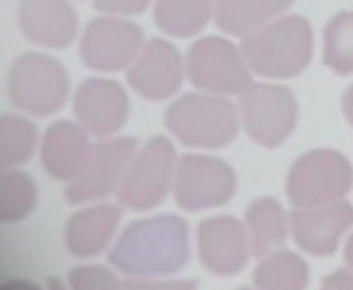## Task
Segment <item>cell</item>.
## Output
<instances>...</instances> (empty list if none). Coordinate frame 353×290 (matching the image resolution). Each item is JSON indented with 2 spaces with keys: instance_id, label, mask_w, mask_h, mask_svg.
<instances>
[{
  "instance_id": "cell-3",
  "label": "cell",
  "mask_w": 353,
  "mask_h": 290,
  "mask_svg": "<svg viewBox=\"0 0 353 290\" xmlns=\"http://www.w3.org/2000/svg\"><path fill=\"white\" fill-rule=\"evenodd\" d=\"M165 126L189 148H225L237 138L240 116L218 94H184L165 114Z\"/></svg>"
},
{
  "instance_id": "cell-28",
  "label": "cell",
  "mask_w": 353,
  "mask_h": 290,
  "mask_svg": "<svg viewBox=\"0 0 353 290\" xmlns=\"http://www.w3.org/2000/svg\"><path fill=\"white\" fill-rule=\"evenodd\" d=\"M341 107H343V116H346V121L353 126V85L343 92L341 97Z\"/></svg>"
},
{
  "instance_id": "cell-25",
  "label": "cell",
  "mask_w": 353,
  "mask_h": 290,
  "mask_svg": "<svg viewBox=\"0 0 353 290\" xmlns=\"http://www.w3.org/2000/svg\"><path fill=\"white\" fill-rule=\"evenodd\" d=\"M324 63L336 75L353 73V10H343L329 20L324 30Z\"/></svg>"
},
{
  "instance_id": "cell-20",
  "label": "cell",
  "mask_w": 353,
  "mask_h": 290,
  "mask_svg": "<svg viewBox=\"0 0 353 290\" xmlns=\"http://www.w3.org/2000/svg\"><path fill=\"white\" fill-rule=\"evenodd\" d=\"M288 222L283 206L274 198H256L247 208V232L254 256H266L269 251L281 249L288 237Z\"/></svg>"
},
{
  "instance_id": "cell-17",
  "label": "cell",
  "mask_w": 353,
  "mask_h": 290,
  "mask_svg": "<svg viewBox=\"0 0 353 290\" xmlns=\"http://www.w3.org/2000/svg\"><path fill=\"white\" fill-rule=\"evenodd\" d=\"M92 155L88 131L73 121H56L46 128L41 143V165L59 182H73Z\"/></svg>"
},
{
  "instance_id": "cell-9",
  "label": "cell",
  "mask_w": 353,
  "mask_h": 290,
  "mask_svg": "<svg viewBox=\"0 0 353 290\" xmlns=\"http://www.w3.org/2000/svg\"><path fill=\"white\" fill-rule=\"evenodd\" d=\"M237 191V174L228 163L206 155H184L174 174V201L189 213L225 206Z\"/></svg>"
},
{
  "instance_id": "cell-11",
  "label": "cell",
  "mask_w": 353,
  "mask_h": 290,
  "mask_svg": "<svg viewBox=\"0 0 353 290\" xmlns=\"http://www.w3.org/2000/svg\"><path fill=\"white\" fill-rule=\"evenodd\" d=\"M136 145L133 138H114V141L99 143L92 148L85 169L68 182L65 198L68 203H88L107 198L109 194L119 191L123 182V174L131 167L136 158Z\"/></svg>"
},
{
  "instance_id": "cell-2",
  "label": "cell",
  "mask_w": 353,
  "mask_h": 290,
  "mask_svg": "<svg viewBox=\"0 0 353 290\" xmlns=\"http://www.w3.org/2000/svg\"><path fill=\"white\" fill-rule=\"evenodd\" d=\"M250 68L261 78L300 75L312 61V27L300 15H283L242 39Z\"/></svg>"
},
{
  "instance_id": "cell-21",
  "label": "cell",
  "mask_w": 353,
  "mask_h": 290,
  "mask_svg": "<svg viewBox=\"0 0 353 290\" xmlns=\"http://www.w3.org/2000/svg\"><path fill=\"white\" fill-rule=\"evenodd\" d=\"M213 8V0H157L152 20L165 34L189 39L208 25Z\"/></svg>"
},
{
  "instance_id": "cell-12",
  "label": "cell",
  "mask_w": 353,
  "mask_h": 290,
  "mask_svg": "<svg viewBox=\"0 0 353 290\" xmlns=\"http://www.w3.org/2000/svg\"><path fill=\"white\" fill-rule=\"evenodd\" d=\"M353 225V206L341 201L319 206H295L290 213V230L303 251L312 256H332L343 232Z\"/></svg>"
},
{
  "instance_id": "cell-6",
  "label": "cell",
  "mask_w": 353,
  "mask_h": 290,
  "mask_svg": "<svg viewBox=\"0 0 353 290\" xmlns=\"http://www.w3.org/2000/svg\"><path fill=\"white\" fill-rule=\"evenodd\" d=\"M240 114L247 136L261 148H279L298 123L295 94L283 85L252 83L240 92Z\"/></svg>"
},
{
  "instance_id": "cell-19",
  "label": "cell",
  "mask_w": 353,
  "mask_h": 290,
  "mask_svg": "<svg viewBox=\"0 0 353 290\" xmlns=\"http://www.w3.org/2000/svg\"><path fill=\"white\" fill-rule=\"evenodd\" d=\"M290 6L293 0H216L213 15L216 25L225 34L245 39L252 32L281 17Z\"/></svg>"
},
{
  "instance_id": "cell-27",
  "label": "cell",
  "mask_w": 353,
  "mask_h": 290,
  "mask_svg": "<svg viewBox=\"0 0 353 290\" xmlns=\"http://www.w3.org/2000/svg\"><path fill=\"white\" fill-rule=\"evenodd\" d=\"M150 0H94V10L104 15H141Z\"/></svg>"
},
{
  "instance_id": "cell-5",
  "label": "cell",
  "mask_w": 353,
  "mask_h": 290,
  "mask_svg": "<svg viewBox=\"0 0 353 290\" xmlns=\"http://www.w3.org/2000/svg\"><path fill=\"white\" fill-rule=\"evenodd\" d=\"M353 189V165L336 150H310L300 155L285 179V196L293 206L341 201Z\"/></svg>"
},
{
  "instance_id": "cell-18",
  "label": "cell",
  "mask_w": 353,
  "mask_h": 290,
  "mask_svg": "<svg viewBox=\"0 0 353 290\" xmlns=\"http://www.w3.org/2000/svg\"><path fill=\"white\" fill-rule=\"evenodd\" d=\"M121 220L119 206H90L73 213L65 225V247L75 259H92L107 249Z\"/></svg>"
},
{
  "instance_id": "cell-29",
  "label": "cell",
  "mask_w": 353,
  "mask_h": 290,
  "mask_svg": "<svg viewBox=\"0 0 353 290\" xmlns=\"http://www.w3.org/2000/svg\"><path fill=\"white\" fill-rule=\"evenodd\" d=\"M343 259H346L348 269H353V235L348 237V242H346V249H343Z\"/></svg>"
},
{
  "instance_id": "cell-15",
  "label": "cell",
  "mask_w": 353,
  "mask_h": 290,
  "mask_svg": "<svg viewBox=\"0 0 353 290\" xmlns=\"http://www.w3.org/2000/svg\"><path fill=\"white\" fill-rule=\"evenodd\" d=\"M128 94L114 80H85L73 97V112L78 123L97 138H109L126 123Z\"/></svg>"
},
{
  "instance_id": "cell-13",
  "label": "cell",
  "mask_w": 353,
  "mask_h": 290,
  "mask_svg": "<svg viewBox=\"0 0 353 290\" xmlns=\"http://www.w3.org/2000/svg\"><path fill=\"white\" fill-rule=\"evenodd\" d=\"M199 259L203 269L216 276H235L250 259V232L240 220L230 216H218L201 220L196 230Z\"/></svg>"
},
{
  "instance_id": "cell-4",
  "label": "cell",
  "mask_w": 353,
  "mask_h": 290,
  "mask_svg": "<svg viewBox=\"0 0 353 290\" xmlns=\"http://www.w3.org/2000/svg\"><path fill=\"white\" fill-rule=\"evenodd\" d=\"M70 78L56 59L44 54H22L8 73V94L20 112L51 116L68 99Z\"/></svg>"
},
{
  "instance_id": "cell-14",
  "label": "cell",
  "mask_w": 353,
  "mask_h": 290,
  "mask_svg": "<svg viewBox=\"0 0 353 290\" xmlns=\"http://www.w3.org/2000/svg\"><path fill=\"white\" fill-rule=\"evenodd\" d=\"M184 68L187 65L182 63V54L170 41L152 39L143 46L141 56L133 61L126 78L136 94L150 102H162L182 87Z\"/></svg>"
},
{
  "instance_id": "cell-26",
  "label": "cell",
  "mask_w": 353,
  "mask_h": 290,
  "mask_svg": "<svg viewBox=\"0 0 353 290\" xmlns=\"http://www.w3.org/2000/svg\"><path fill=\"white\" fill-rule=\"evenodd\" d=\"M68 280H70V288H78V290L121 288L117 276H114L112 271L102 269V266H80V269H73Z\"/></svg>"
},
{
  "instance_id": "cell-10",
  "label": "cell",
  "mask_w": 353,
  "mask_h": 290,
  "mask_svg": "<svg viewBox=\"0 0 353 290\" xmlns=\"http://www.w3.org/2000/svg\"><path fill=\"white\" fill-rule=\"evenodd\" d=\"M143 30L119 17H97L88 25L80 41V59L88 68L119 73L133 65L143 51Z\"/></svg>"
},
{
  "instance_id": "cell-23",
  "label": "cell",
  "mask_w": 353,
  "mask_h": 290,
  "mask_svg": "<svg viewBox=\"0 0 353 290\" xmlns=\"http://www.w3.org/2000/svg\"><path fill=\"white\" fill-rule=\"evenodd\" d=\"M39 203V189L27 172L3 167L0 174V220L6 225L20 222Z\"/></svg>"
},
{
  "instance_id": "cell-7",
  "label": "cell",
  "mask_w": 353,
  "mask_h": 290,
  "mask_svg": "<svg viewBox=\"0 0 353 290\" xmlns=\"http://www.w3.org/2000/svg\"><path fill=\"white\" fill-rule=\"evenodd\" d=\"M176 174L174 145L165 136H155L136 153L131 167L123 174L119 187V203L133 211H150L160 206L170 194L172 179Z\"/></svg>"
},
{
  "instance_id": "cell-24",
  "label": "cell",
  "mask_w": 353,
  "mask_h": 290,
  "mask_svg": "<svg viewBox=\"0 0 353 290\" xmlns=\"http://www.w3.org/2000/svg\"><path fill=\"white\" fill-rule=\"evenodd\" d=\"M39 133L30 118L17 114H3L0 116V165L3 167H17L32 160L37 150Z\"/></svg>"
},
{
  "instance_id": "cell-8",
  "label": "cell",
  "mask_w": 353,
  "mask_h": 290,
  "mask_svg": "<svg viewBox=\"0 0 353 290\" xmlns=\"http://www.w3.org/2000/svg\"><path fill=\"white\" fill-rule=\"evenodd\" d=\"M187 75L194 87L211 94H240L252 85L250 61L242 46L223 37H206L187 54Z\"/></svg>"
},
{
  "instance_id": "cell-16",
  "label": "cell",
  "mask_w": 353,
  "mask_h": 290,
  "mask_svg": "<svg viewBox=\"0 0 353 290\" xmlns=\"http://www.w3.org/2000/svg\"><path fill=\"white\" fill-rule=\"evenodd\" d=\"M20 30L32 44L65 49L78 34V15L65 0H22Z\"/></svg>"
},
{
  "instance_id": "cell-1",
  "label": "cell",
  "mask_w": 353,
  "mask_h": 290,
  "mask_svg": "<svg viewBox=\"0 0 353 290\" xmlns=\"http://www.w3.org/2000/svg\"><path fill=\"white\" fill-rule=\"evenodd\" d=\"M189 261V225L176 216L136 220L123 230L109 264L131 278H155L182 271Z\"/></svg>"
},
{
  "instance_id": "cell-22",
  "label": "cell",
  "mask_w": 353,
  "mask_h": 290,
  "mask_svg": "<svg viewBox=\"0 0 353 290\" xmlns=\"http://www.w3.org/2000/svg\"><path fill=\"white\" fill-rule=\"evenodd\" d=\"M310 269L303 256L288 249H274L261 256L254 271V285L264 290H300L307 288Z\"/></svg>"
}]
</instances>
